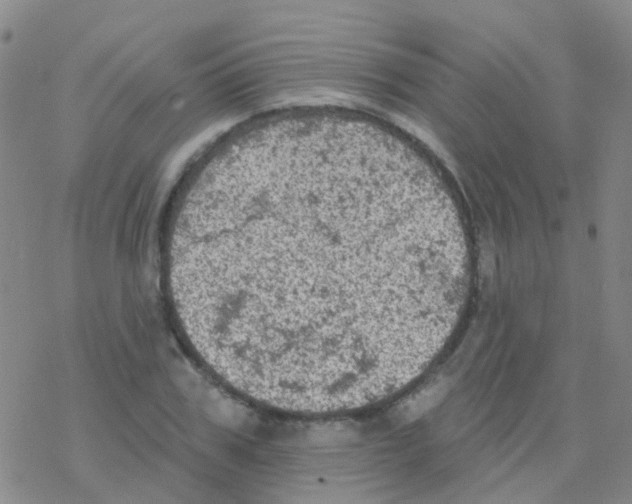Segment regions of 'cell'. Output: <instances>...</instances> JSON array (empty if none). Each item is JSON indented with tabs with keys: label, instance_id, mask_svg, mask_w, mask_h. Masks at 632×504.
Returning <instances> with one entry per match:
<instances>
[{
	"label": "cell",
	"instance_id": "obj_1",
	"mask_svg": "<svg viewBox=\"0 0 632 504\" xmlns=\"http://www.w3.org/2000/svg\"><path fill=\"white\" fill-rule=\"evenodd\" d=\"M437 260L427 216L328 163L240 176L168 243L189 320L243 359L311 375L371 362L419 324Z\"/></svg>",
	"mask_w": 632,
	"mask_h": 504
}]
</instances>
